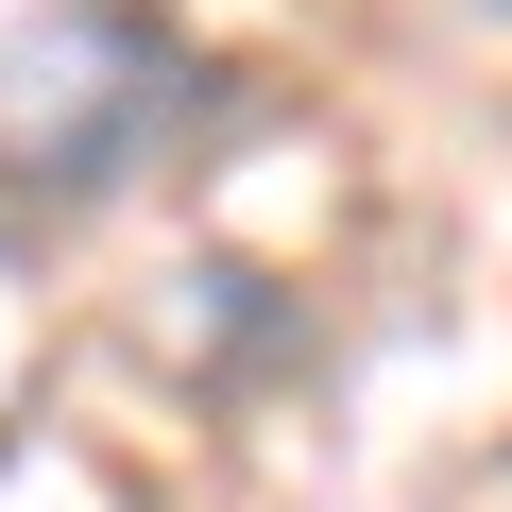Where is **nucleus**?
Instances as JSON below:
<instances>
[{"instance_id": "obj_1", "label": "nucleus", "mask_w": 512, "mask_h": 512, "mask_svg": "<svg viewBox=\"0 0 512 512\" xmlns=\"http://www.w3.org/2000/svg\"><path fill=\"white\" fill-rule=\"evenodd\" d=\"M222 103V69L154 18H120V0H69V18L18 35V69H0V171H35L52 205H103L120 171H154L188 120Z\"/></svg>"}]
</instances>
